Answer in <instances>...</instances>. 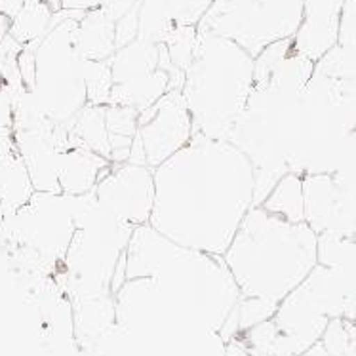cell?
<instances>
[{
    "label": "cell",
    "mask_w": 356,
    "mask_h": 356,
    "mask_svg": "<svg viewBox=\"0 0 356 356\" xmlns=\"http://www.w3.org/2000/svg\"><path fill=\"white\" fill-rule=\"evenodd\" d=\"M254 166L231 141L193 136L154 168L151 225L177 244L223 255L254 206Z\"/></svg>",
    "instance_id": "obj_1"
},
{
    "label": "cell",
    "mask_w": 356,
    "mask_h": 356,
    "mask_svg": "<svg viewBox=\"0 0 356 356\" xmlns=\"http://www.w3.org/2000/svg\"><path fill=\"white\" fill-rule=\"evenodd\" d=\"M313 73L314 61L296 51L293 38L269 44L255 56L254 88L229 138L254 166V206H261L290 172L299 99Z\"/></svg>",
    "instance_id": "obj_2"
},
{
    "label": "cell",
    "mask_w": 356,
    "mask_h": 356,
    "mask_svg": "<svg viewBox=\"0 0 356 356\" xmlns=\"http://www.w3.org/2000/svg\"><path fill=\"white\" fill-rule=\"evenodd\" d=\"M130 278H153L168 296L216 332L242 299L221 255L181 246L151 223L134 229L126 250V280Z\"/></svg>",
    "instance_id": "obj_3"
},
{
    "label": "cell",
    "mask_w": 356,
    "mask_h": 356,
    "mask_svg": "<svg viewBox=\"0 0 356 356\" xmlns=\"http://www.w3.org/2000/svg\"><path fill=\"white\" fill-rule=\"evenodd\" d=\"M221 257L242 298L280 303L318 265V234L252 206Z\"/></svg>",
    "instance_id": "obj_4"
},
{
    "label": "cell",
    "mask_w": 356,
    "mask_h": 356,
    "mask_svg": "<svg viewBox=\"0 0 356 356\" xmlns=\"http://www.w3.org/2000/svg\"><path fill=\"white\" fill-rule=\"evenodd\" d=\"M255 58L221 35L198 31L181 94L195 136L229 141L254 88Z\"/></svg>",
    "instance_id": "obj_5"
},
{
    "label": "cell",
    "mask_w": 356,
    "mask_h": 356,
    "mask_svg": "<svg viewBox=\"0 0 356 356\" xmlns=\"http://www.w3.org/2000/svg\"><path fill=\"white\" fill-rule=\"evenodd\" d=\"M117 324L145 356H225V339L153 278H130L115 293Z\"/></svg>",
    "instance_id": "obj_6"
},
{
    "label": "cell",
    "mask_w": 356,
    "mask_h": 356,
    "mask_svg": "<svg viewBox=\"0 0 356 356\" xmlns=\"http://www.w3.org/2000/svg\"><path fill=\"white\" fill-rule=\"evenodd\" d=\"M134 229L105 210L94 193L79 197L76 231L61 263L71 301L113 293V277L126 255Z\"/></svg>",
    "instance_id": "obj_7"
},
{
    "label": "cell",
    "mask_w": 356,
    "mask_h": 356,
    "mask_svg": "<svg viewBox=\"0 0 356 356\" xmlns=\"http://www.w3.org/2000/svg\"><path fill=\"white\" fill-rule=\"evenodd\" d=\"M84 14L58 10L54 27L37 46V73L33 92L44 115L69 126L88 105L84 63L76 40V25Z\"/></svg>",
    "instance_id": "obj_8"
},
{
    "label": "cell",
    "mask_w": 356,
    "mask_h": 356,
    "mask_svg": "<svg viewBox=\"0 0 356 356\" xmlns=\"http://www.w3.org/2000/svg\"><path fill=\"white\" fill-rule=\"evenodd\" d=\"M305 0H213L198 31L221 35L259 56L269 44L293 38Z\"/></svg>",
    "instance_id": "obj_9"
},
{
    "label": "cell",
    "mask_w": 356,
    "mask_h": 356,
    "mask_svg": "<svg viewBox=\"0 0 356 356\" xmlns=\"http://www.w3.org/2000/svg\"><path fill=\"white\" fill-rule=\"evenodd\" d=\"M339 316L334 286L326 267L313 273L278 303L273 322L277 335L270 356H299L320 343L330 320Z\"/></svg>",
    "instance_id": "obj_10"
},
{
    "label": "cell",
    "mask_w": 356,
    "mask_h": 356,
    "mask_svg": "<svg viewBox=\"0 0 356 356\" xmlns=\"http://www.w3.org/2000/svg\"><path fill=\"white\" fill-rule=\"evenodd\" d=\"M79 197L63 193H35L29 202L4 221L10 238L33 263L56 267L63 263L76 231Z\"/></svg>",
    "instance_id": "obj_11"
},
{
    "label": "cell",
    "mask_w": 356,
    "mask_h": 356,
    "mask_svg": "<svg viewBox=\"0 0 356 356\" xmlns=\"http://www.w3.org/2000/svg\"><path fill=\"white\" fill-rule=\"evenodd\" d=\"M195 136L193 117L181 90H170L149 109L139 113L138 138L149 168H159Z\"/></svg>",
    "instance_id": "obj_12"
},
{
    "label": "cell",
    "mask_w": 356,
    "mask_h": 356,
    "mask_svg": "<svg viewBox=\"0 0 356 356\" xmlns=\"http://www.w3.org/2000/svg\"><path fill=\"white\" fill-rule=\"evenodd\" d=\"M97 202L134 227L151 223L154 208V170L147 164H111L94 191Z\"/></svg>",
    "instance_id": "obj_13"
},
{
    "label": "cell",
    "mask_w": 356,
    "mask_h": 356,
    "mask_svg": "<svg viewBox=\"0 0 356 356\" xmlns=\"http://www.w3.org/2000/svg\"><path fill=\"white\" fill-rule=\"evenodd\" d=\"M305 223L316 234L356 238V195L337 174L303 175Z\"/></svg>",
    "instance_id": "obj_14"
},
{
    "label": "cell",
    "mask_w": 356,
    "mask_h": 356,
    "mask_svg": "<svg viewBox=\"0 0 356 356\" xmlns=\"http://www.w3.org/2000/svg\"><path fill=\"white\" fill-rule=\"evenodd\" d=\"M345 2L347 0H305L303 22L293 37L296 51L316 61L334 48Z\"/></svg>",
    "instance_id": "obj_15"
},
{
    "label": "cell",
    "mask_w": 356,
    "mask_h": 356,
    "mask_svg": "<svg viewBox=\"0 0 356 356\" xmlns=\"http://www.w3.org/2000/svg\"><path fill=\"white\" fill-rule=\"evenodd\" d=\"M318 265L334 270L343 296V320L356 324V238L318 234Z\"/></svg>",
    "instance_id": "obj_16"
},
{
    "label": "cell",
    "mask_w": 356,
    "mask_h": 356,
    "mask_svg": "<svg viewBox=\"0 0 356 356\" xmlns=\"http://www.w3.org/2000/svg\"><path fill=\"white\" fill-rule=\"evenodd\" d=\"M111 160L86 147L71 145L63 151L59 168V191L69 197L94 193L97 183L111 168Z\"/></svg>",
    "instance_id": "obj_17"
},
{
    "label": "cell",
    "mask_w": 356,
    "mask_h": 356,
    "mask_svg": "<svg viewBox=\"0 0 356 356\" xmlns=\"http://www.w3.org/2000/svg\"><path fill=\"white\" fill-rule=\"evenodd\" d=\"M76 40L82 58L107 61L117 54V22L103 8L90 10L79 19Z\"/></svg>",
    "instance_id": "obj_18"
},
{
    "label": "cell",
    "mask_w": 356,
    "mask_h": 356,
    "mask_svg": "<svg viewBox=\"0 0 356 356\" xmlns=\"http://www.w3.org/2000/svg\"><path fill=\"white\" fill-rule=\"evenodd\" d=\"M35 185L31 181L25 162L14 147L0 151V210L12 216L22 210L35 195Z\"/></svg>",
    "instance_id": "obj_19"
},
{
    "label": "cell",
    "mask_w": 356,
    "mask_h": 356,
    "mask_svg": "<svg viewBox=\"0 0 356 356\" xmlns=\"http://www.w3.org/2000/svg\"><path fill=\"white\" fill-rule=\"evenodd\" d=\"M160 69V44L136 38L130 44L118 48L111 58L113 84L143 79Z\"/></svg>",
    "instance_id": "obj_20"
},
{
    "label": "cell",
    "mask_w": 356,
    "mask_h": 356,
    "mask_svg": "<svg viewBox=\"0 0 356 356\" xmlns=\"http://www.w3.org/2000/svg\"><path fill=\"white\" fill-rule=\"evenodd\" d=\"M69 138H71V145L86 147L109 160L111 143L107 120H105V105L88 103L74 117L73 122L69 124Z\"/></svg>",
    "instance_id": "obj_21"
},
{
    "label": "cell",
    "mask_w": 356,
    "mask_h": 356,
    "mask_svg": "<svg viewBox=\"0 0 356 356\" xmlns=\"http://www.w3.org/2000/svg\"><path fill=\"white\" fill-rule=\"evenodd\" d=\"M170 90H172L170 74L164 69H159L153 74L143 76V79L130 80V82H122V84H113L111 103L134 107L141 113V111L154 105Z\"/></svg>",
    "instance_id": "obj_22"
},
{
    "label": "cell",
    "mask_w": 356,
    "mask_h": 356,
    "mask_svg": "<svg viewBox=\"0 0 356 356\" xmlns=\"http://www.w3.org/2000/svg\"><path fill=\"white\" fill-rule=\"evenodd\" d=\"M105 120L109 131L111 162L122 164L128 162L134 141L139 130V111L126 105H105Z\"/></svg>",
    "instance_id": "obj_23"
},
{
    "label": "cell",
    "mask_w": 356,
    "mask_h": 356,
    "mask_svg": "<svg viewBox=\"0 0 356 356\" xmlns=\"http://www.w3.org/2000/svg\"><path fill=\"white\" fill-rule=\"evenodd\" d=\"M56 10L48 0H25L22 10L12 17L10 37L22 46L40 44L54 27Z\"/></svg>",
    "instance_id": "obj_24"
},
{
    "label": "cell",
    "mask_w": 356,
    "mask_h": 356,
    "mask_svg": "<svg viewBox=\"0 0 356 356\" xmlns=\"http://www.w3.org/2000/svg\"><path fill=\"white\" fill-rule=\"evenodd\" d=\"M263 208L278 218H284L291 223L305 221V193H303V177L293 172L280 177V181L273 187L269 197L261 204Z\"/></svg>",
    "instance_id": "obj_25"
},
{
    "label": "cell",
    "mask_w": 356,
    "mask_h": 356,
    "mask_svg": "<svg viewBox=\"0 0 356 356\" xmlns=\"http://www.w3.org/2000/svg\"><path fill=\"white\" fill-rule=\"evenodd\" d=\"M177 27L164 0H141L139 37L147 42L164 44Z\"/></svg>",
    "instance_id": "obj_26"
},
{
    "label": "cell",
    "mask_w": 356,
    "mask_h": 356,
    "mask_svg": "<svg viewBox=\"0 0 356 356\" xmlns=\"http://www.w3.org/2000/svg\"><path fill=\"white\" fill-rule=\"evenodd\" d=\"M314 73L322 74L330 80L345 82L356 79V54L341 44H335L334 48L314 61Z\"/></svg>",
    "instance_id": "obj_27"
},
{
    "label": "cell",
    "mask_w": 356,
    "mask_h": 356,
    "mask_svg": "<svg viewBox=\"0 0 356 356\" xmlns=\"http://www.w3.org/2000/svg\"><path fill=\"white\" fill-rule=\"evenodd\" d=\"M84 80H86L88 103L90 105H109L113 92V74L111 59L107 61H90L84 63Z\"/></svg>",
    "instance_id": "obj_28"
},
{
    "label": "cell",
    "mask_w": 356,
    "mask_h": 356,
    "mask_svg": "<svg viewBox=\"0 0 356 356\" xmlns=\"http://www.w3.org/2000/svg\"><path fill=\"white\" fill-rule=\"evenodd\" d=\"M198 40V27L197 25H177L174 33L170 35L164 48L168 51V58L172 61V65L179 71H187V67L193 61L195 48Z\"/></svg>",
    "instance_id": "obj_29"
},
{
    "label": "cell",
    "mask_w": 356,
    "mask_h": 356,
    "mask_svg": "<svg viewBox=\"0 0 356 356\" xmlns=\"http://www.w3.org/2000/svg\"><path fill=\"white\" fill-rule=\"evenodd\" d=\"M278 303L267 301V299L242 298L236 305V314H238V334L252 330L257 324L265 320H270L277 313Z\"/></svg>",
    "instance_id": "obj_30"
},
{
    "label": "cell",
    "mask_w": 356,
    "mask_h": 356,
    "mask_svg": "<svg viewBox=\"0 0 356 356\" xmlns=\"http://www.w3.org/2000/svg\"><path fill=\"white\" fill-rule=\"evenodd\" d=\"M175 25H197L202 22L213 0H164Z\"/></svg>",
    "instance_id": "obj_31"
},
{
    "label": "cell",
    "mask_w": 356,
    "mask_h": 356,
    "mask_svg": "<svg viewBox=\"0 0 356 356\" xmlns=\"http://www.w3.org/2000/svg\"><path fill=\"white\" fill-rule=\"evenodd\" d=\"M337 44H341L356 54V0H347L343 6Z\"/></svg>",
    "instance_id": "obj_32"
},
{
    "label": "cell",
    "mask_w": 356,
    "mask_h": 356,
    "mask_svg": "<svg viewBox=\"0 0 356 356\" xmlns=\"http://www.w3.org/2000/svg\"><path fill=\"white\" fill-rule=\"evenodd\" d=\"M139 6L141 0L117 22V50L139 37Z\"/></svg>",
    "instance_id": "obj_33"
},
{
    "label": "cell",
    "mask_w": 356,
    "mask_h": 356,
    "mask_svg": "<svg viewBox=\"0 0 356 356\" xmlns=\"http://www.w3.org/2000/svg\"><path fill=\"white\" fill-rule=\"evenodd\" d=\"M61 10H71V12H80L86 14L90 10L102 8L105 4V0H59Z\"/></svg>",
    "instance_id": "obj_34"
},
{
    "label": "cell",
    "mask_w": 356,
    "mask_h": 356,
    "mask_svg": "<svg viewBox=\"0 0 356 356\" xmlns=\"http://www.w3.org/2000/svg\"><path fill=\"white\" fill-rule=\"evenodd\" d=\"M225 356H252V355H250V350H248V347L244 345V341H242L240 337H233L231 341H227Z\"/></svg>",
    "instance_id": "obj_35"
},
{
    "label": "cell",
    "mask_w": 356,
    "mask_h": 356,
    "mask_svg": "<svg viewBox=\"0 0 356 356\" xmlns=\"http://www.w3.org/2000/svg\"><path fill=\"white\" fill-rule=\"evenodd\" d=\"M25 0H0V12L6 14L8 17H14L22 10Z\"/></svg>",
    "instance_id": "obj_36"
},
{
    "label": "cell",
    "mask_w": 356,
    "mask_h": 356,
    "mask_svg": "<svg viewBox=\"0 0 356 356\" xmlns=\"http://www.w3.org/2000/svg\"><path fill=\"white\" fill-rule=\"evenodd\" d=\"M343 356H356V324H353V322H349V347Z\"/></svg>",
    "instance_id": "obj_37"
},
{
    "label": "cell",
    "mask_w": 356,
    "mask_h": 356,
    "mask_svg": "<svg viewBox=\"0 0 356 356\" xmlns=\"http://www.w3.org/2000/svg\"><path fill=\"white\" fill-rule=\"evenodd\" d=\"M10 27H12V17L0 12V42L10 35Z\"/></svg>",
    "instance_id": "obj_38"
},
{
    "label": "cell",
    "mask_w": 356,
    "mask_h": 356,
    "mask_svg": "<svg viewBox=\"0 0 356 356\" xmlns=\"http://www.w3.org/2000/svg\"><path fill=\"white\" fill-rule=\"evenodd\" d=\"M299 356H332L330 353H327V349L322 345V341L316 343V345H313L311 349H307L305 353H301Z\"/></svg>",
    "instance_id": "obj_39"
},
{
    "label": "cell",
    "mask_w": 356,
    "mask_h": 356,
    "mask_svg": "<svg viewBox=\"0 0 356 356\" xmlns=\"http://www.w3.org/2000/svg\"><path fill=\"white\" fill-rule=\"evenodd\" d=\"M48 2H50L51 6H54V10H56V12H58V10H61V4H59V0H48Z\"/></svg>",
    "instance_id": "obj_40"
}]
</instances>
